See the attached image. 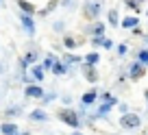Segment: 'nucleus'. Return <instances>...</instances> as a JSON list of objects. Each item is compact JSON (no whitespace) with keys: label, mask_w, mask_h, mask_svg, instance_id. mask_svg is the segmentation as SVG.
<instances>
[{"label":"nucleus","mask_w":148,"mask_h":135,"mask_svg":"<svg viewBox=\"0 0 148 135\" xmlns=\"http://www.w3.org/2000/svg\"><path fill=\"white\" fill-rule=\"evenodd\" d=\"M139 116H135V113H126V116L120 118V126L122 129H137L139 126Z\"/></svg>","instance_id":"1"},{"label":"nucleus","mask_w":148,"mask_h":135,"mask_svg":"<svg viewBox=\"0 0 148 135\" xmlns=\"http://www.w3.org/2000/svg\"><path fill=\"white\" fill-rule=\"evenodd\" d=\"M57 116H59V120H61V122H65V124L74 126V129H76V126H79V118H76V113L68 111V109H61V111L57 113Z\"/></svg>","instance_id":"2"},{"label":"nucleus","mask_w":148,"mask_h":135,"mask_svg":"<svg viewBox=\"0 0 148 135\" xmlns=\"http://www.w3.org/2000/svg\"><path fill=\"white\" fill-rule=\"evenodd\" d=\"M98 13H100V2H98V0H89V2H85V18L94 20Z\"/></svg>","instance_id":"3"},{"label":"nucleus","mask_w":148,"mask_h":135,"mask_svg":"<svg viewBox=\"0 0 148 135\" xmlns=\"http://www.w3.org/2000/svg\"><path fill=\"white\" fill-rule=\"evenodd\" d=\"M144 72H146V68H144V63H137L135 61L133 65H131V81H137L144 76Z\"/></svg>","instance_id":"4"},{"label":"nucleus","mask_w":148,"mask_h":135,"mask_svg":"<svg viewBox=\"0 0 148 135\" xmlns=\"http://www.w3.org/2000/svg\"><path fill=\"white\" fill-rule=\"evenodd\" d=\"M20 22L24 24V28H26V33H35V22H33V20H31V15L22 13V15H20Z\"/></svg>","instance_id":"5"},{"label":"nucleus","mask_w":148,"mask_h":135,"mask_svg":"<svg viewBox=\"0 0 148 135\" xmlns=\"http://www.w3.org/2000/svg\"><path fill=\"white\" fill-rule=\"evenodd\" d=\"M46 94L42 92V87H37V85H28L26 87V98H42Z\"/></svg>","instance_id":"6"},{"label":"nucleus","mask_w":148,"mask_h":135,"mask_svg":"<svg viewBox=\"0 0 148 135\" xmlns=\"http://www.w3.org/2000/svg\"><path fill=\"white\" fill-rule=\"evenodd\" d=\"M18 5H20V9H22L26 15H33V13H35V7H33V5H28L26 0H18Z\"/></svg>","instance_id":"7"},{"label":"nucleus","mask_w":148,"mask_h":135,"mask_svg":"<svg viewBox=\"0 0 148 135\" xmlns=\"http://www.w3.org/2000/svg\"><path fill=\"white\" fill-rule=\"evenodd\" d=\"M83 72H85V76L89 79V83H96V79H98V76H96V72H94V65H85V68H83Z\"/></svg>","instance_id":"8"},{"label":"nucleus","mask_w":148,"mask_h":135,"mask_svg":"<svg viewBox=\"0 0 148 135\" xmlns=\"http://www.w3.org/2000/svg\"><path fill=\"white\" fill-rule=\"evenodd\" d=\"M0 131H2L5 135H15V133H18V126H15V124H9V122H7V124L0 126Z\"/></svg>","instance_id":"9"},{"label":"nucleus","mask_w":148,"mask_h":135,"mask_svg":"<svg viewBox=\"0 0 148 135\" xmlns=\"http://www.w3.org/2000/svg\"><path fill=\"white\" fill-rule=\"evenodd\" d=\"M57 63H59V61H57V57H55V55H48L46 59H44V68H48V70H52Z\"/></svg>","instance_id":"10"},{"label":"nucleus","mask_w":148,"mask_h":135,"mask_svg":"<svg viewBox=\"0 0 148 135\" xmlns=\"http://www.w3.org/2000/svg\"><path fill=\"white\" fill-rule=\"evenodd\" d=\"M137 24H139L137 18H124V20H122V26H124V28H133V26H137Z\"/></svg>","instance_id":"11"},{"label":"nucleus","mask_w":148,"mask_h":135,"mask_svg":"<svg viewBox=\"0 0 148 135\" xmlns=\"http://www.w3.org/2000/svg\"><path fill=\"white\" fill-rule=\"evenodd\" d=\"M31 120H37V122H44V120H46V113H44L42 109H35V111L31 113Z\"/></svg>","instance_id":"12"},{"label":"nucleus","mask_w":148,"mask_h":135,"mask_svg":"<svg viewBox=\"0 0 148 135\" xmlns=\"http://www.w3.org/2000/svg\"><path fill=\"white\" fill-rule=\"evenodd\" d=\"M35 59H37V50H31L26 57H24V61H22V65H28V63H35Z\"/></svg>","instance_id":"13"},{"label":"nucleus","mask_w":148,"mask_h":135,"mask_svg":"<svg viewBox=\"0 0 148 135\" xmlns=\"http://www.w3.org/2000/svg\"><path fill=\"white\" fill-rule=\"evenodd\" d=\"M87 33H94V35H98V37H100L102 33H105V26H102V24H96V26L87 28Z\"/></svg>","instance_id":"14"},{"label":"nucleus","mask_w":148,"mask_h":135,"mask_svg":"<svg viewBox=\"0 0 148 135\" xmlns=\"http://www.w3.org/2000/svg\"><path fill=\"white\" fill-rule=\"evenodd\" d=\"M94 100H96V92H87L83 96V105H92Z\"/></svg>","instance_id":"15"},{"label":"nucleus","mask_w":148,"mask_h":135,"mask_svg":"<svg viewBox=\"0 0 148 135\" xmlns=\"http://www.w3.org/2000/svg\"><path fill=\"white\" fill-rule=\"evenodd\" d=\"M137 61L144 63V65H148V50H139L137 52Z\"/></svg>","instance_id":"16"},{"label":"nucleus","mask_w":148,"mask_h":135,"mask_svg":"<svg viewBox=\"0 0 148 135\" xmlns=\"http://www.w3.org/2000/svg\"><path fill=\"white\" fill-rule=\"evenodd\" d=\"M33 74H35L37 81H42V79H44V68H39V65H33Z\"/></svg>","instance_id":"17"},{"label":"nucleus","mask_w":148,"mask_h":135,"mask_svg":"<svg viewBox=\"0 0 148 135\" xmlns=\"http://www.w3.org/2000/svg\"><path fill=\"white\" fill-rule=\"evenodd\" d=\"M85 61H87V65H96L98 63V55H96V52H92V55L85 57Z\"/></svg>","instance_id":"18"},{"label":"nucleus","mask_w":148,"mask_h":135,"mask_svg":"<svg viewBox=\"0 0 148 135\" xmlns=\"http://www.w3.org/2000/svg\"><path fill=\"white\" fill-rule=\"evenodd\" d=\"M65 46H68V48H76V46H79V39H74V37H65Z\"/></svg>","instance_id":"19"},{"label":"nucleus","mask_w":148,"mask_h":135,"mask_svg":"<svg viewBox=\"0 0 148 135\" xmlns=\"http://www.w3.org/2000/svg\"><path fill=\"white\" fill-rule=\"evenodd\" d=\"M65 70H68V68H65V65H61V63H57L55 68H52V72H55V74H63Z\"/></svg>","instance_id":"20"},{"label":"nucleus","mask_w":148,"mask_h":135,"mask_svg":"<svg viewBox=\"0 0 148 135\" xmlns=\"http://www.w3.org/2000/svg\"><path fill=\"white\" fill-rule=\"evenodd\" d=\"M109 22L113 24V26L118 24V13H116V11H109Z\"/></svg>","instance_id":"21"},{"label":"nucleus","mask_w":148,"mask_h":135,"mask_svg":"<svg viewBox=\"0 0 148 135\" xmlns=\"http://www.w3.org/2000/svg\"><path fill=\"white\" fill-rule=\"evenodd\" d=\"M68 61H70V63H76V61H81V59H79V57H65V63H68Z\"/></svg>","instance_id":"22"},{"label":"nucleus","mask_w":148,"mask_h":135,"mask_svg":"<svg viewBox=\"0 0 148 135\" xmlns=\"http://www.w3.org/2000/svg\"><path fill=\"white\" fill-rule=\"evenodd\" d=\"M113 44H111V39H102V48H111Z\"/></svg>","instance_id":"23"},{"label":"nucleus","mask_w":148,"mask_h":135,"mask_svg":"<svg viewBox=\"0 0 148 135\" xmlns=\"http://www.w3.org/2000/svg\"><path fill=\"white\" fill-rule=\"evenodd\" d=\"M118 52H120V55H124V52H126V44H120V46H118Z\"/></svg>","instance_id":"24"},{"label":"nucleus","mask_w":148,"mask_h":135,"mask_svg":"<svg viewBox=\"0 0 148 135\" xmlns=\"http://www.w3.org/2000/svg\"><path fill=\"white\" fill-rule=\"evenodd\" d=\"M146 98H148V89H146Z\"/></svg>","instance_id":"25"},{"label":"nucleus","mask_w":148,"mask_h":135,"mask_svg":"<svg viewBox=\"0 0 148 135\" xmlns=\"http://www.w3.org/2000/svg\"><path fill=\"white\" fill-rule=\"evenodd\" d=\"M74 135H81V133H74Z\"/></svg>","instance_id":"26"},{"label":"nucleus","mask_w":148,"mask_h":135,"mask_svg":"<svg viewBox=\"0 0 148 135\" xmlns=\"http://www.w3.org/2000/svg\"><path fill=\"white\" fill-rule=\"evenodd\" d=\"M144 135H148V131H146V133H144Z\"/></svg>","instance_id":"27"},{"label":"nucleus","mask_w":148,"mask_h":135,"mask_svg":"<svg viewBox=\"0 0 148 135\" xmlns=\"http://www.w3.org/2000/svg\"><path fill=\"white\" fill-rule=\"evenodd\" d=\"M0 5H2V0H0Z\"/></svg>","instance_id":"28"},{"label":"nucleus","mask_w":148,"mask_h":135,"mask_svg":"<svg viewBox=\"0 0 148 135\" xmlns=\"http://www.w3.org/2000/svg\"><path fill=\"white\" fill-rule=\"evenodd\" d=\"M146 39H148V37H146Z\"/></svg>","instance_id":"29"}]
</instances>
